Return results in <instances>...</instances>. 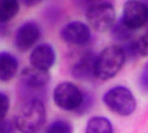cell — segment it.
<instances>
[{"label":"cell","mask_w":148,"mask_h":133,"mask_svg":"<svg viewBox=\"0 0 148 133\" xmlns=\"http://www.w3.org/2000/svg\"><path fill=\"white\" fill-rule=\"evenodd\" d=\"M10 109V100L5 93L0 92V121H2L7 115Z\"/></svg>","instance_id":"ac0fdd59"},{"label":"cell","mask_w":148,"mask_h":133,"mask_svg":"<svg viewBox=\"0 0 148 133\" xmlns=\"http://www.w3.org/2000/svg\"><path fill=\"white\" fill-rule=\"evenodd\" d=\"M88 23L98 32L111 30L116 23V10L111 3L100 1L91 3L87 10Z\"/></svg>","instance_id":"5b68a950"},{"label":"cell","mask_w":148,"mask_h":133,"mask_svg":"<svg viewBox=\"0 0 148 133\" xmlns=\"http://www.w3.org/2000/svg\"><path fill=\"white\" fill-rule=\"evenodd\" d=\"M53 100L55 104L62 110L80 112H84L90 102L86 94L71 82L59 84L53 91Z\"/></svg>","instance_id":"7a4b0ae2"},{"label":"cell","mask_w":148,"mask_h":133,"mask_svg":"<svg viewBox=\"0 0 148 133\" xmlns=\"http://www.w3.org/2000/svg\"><path fill=\"white\" fill-rule=\"evenodd\" d=\"M103 99L104 104L113 113L121 117H128L136 110V99L129 88L122 86L110 88Z\"/></svg>","instance_id":"277c9868"},{"label":"cell","mask_w":148,"mask_h":133,"mask_svg":"<svg viewBox=\"0 0 148 133\" xmlns=\"http://www.w3.org/2000/svg\"><path fill=\"white\" fill-rule=\"evenodd\" d=\"M55 60H56L55 50L52 46L47 43L36 46L30 54L32 67L43 71H49L54 65Z\"/></svg>","instance_id":"30bf717a"},{"label":"cell","mask_w":148,"mask_h":133,"mask_svg":"<svg viewBox=\"0 0 148 133\" xmlns=\"http://www.w3.org/2000/svg\"><path fill=\"white\" fill-rule=\"evenodd\" d=\"M120 20L132 31L145 26L148 21V6L141 1L126 2Z\"/></svg>","instance_id":"8992f818"},{"label":"cell","mask_w":148,"mask_h":133,"mask_svg":"<svg viewBox=\"0 0 148 133\" xmlns=\"http://www.w3.org/2000/svg\"><path fill=\"white\" fill-rule=\"evenodd\" d=\"M50 80L49 71H43L35 67L25 68L21 73V83L29 90L37 91L43 89Z\"/></svg>","instance_id":"9c48e42d"},{"label":"cell","mask_w":148,"mask_h":133,"mask_svg":"<svg viewBox=\"0 0 148 133\" xmlns=\"http://www.w3.org/2000/svg\"><path fill=\"white\" fill-rule=\"evenodd\" d=\"M46 121V108L40 99L27 100L17 113L14 124L23 133H37Z\"/></svg>","instance_id":"6da1fadb"},{"label":"cell","mask_w":148,"mask_h":133,"mask_svg":"<svg viewBox=\"0 0 148 133\" xmlns=\"http://www.w3.org/2000/svg\"><path fill=\"white\" fill-rule=\"evenodd\" d=\"M135 49H136L138 57L148 56V32L138 40L134 41Z\"/></svg>","instance_id":"e0dca14e"},{"label":"cell","mask_w":148,"mask_h":133,"mask_svg":"<svg viewBox=\"0 0 148 133\" xmlns=\"http://www.w3.org/2000/svg\"><path fill=\"white\" fill-rule=\"evenodd\" d=\"M18 67V61L13 55L6 51H0V81L7 82L13 78Z\"/></svg>","instance_id":"7c38bea8"},{"label":"cell","mask_w":148,"mask_h":133,"mask_svg":"<svg viewBox=\"0 0 148 133\" xmlns=\"http://www.w3.org/2000/svg\"><path fill=\"white\" fill-rule=\"evenodd\" d=\"M140 86L143 91L148 94V62L143 66L141 76H140Z\"/></svg>","instance_id":"d6986e66"},{"label":"cell","mask_w":148,"mask_h":133,"mask_svg":"<svg viewBox=\"0 0 148 133\" xmlns=\"http://www.w3.org/2000/svg\"><path fill=\"white\" fill-rule=\"evenodd\" d=\"M127 60L122 48L110 46L97 55L96 77L101 80H108L115 77L123 67Z\"/></svg>","instance_id":"3957f363"},{"label":"cell","mask_w":148,"mask_h":133,"mask_svg":"<svg viewBox=\"0 0 148 133\" xmlns=\"http://www.w3.org/2000/svg\"><path fill=\"white\" fill-rule=\"evenodd\" d=\"M19 10V2L16 0H0V23H6L13 19Z\"/></svg>","instance_id":"5bb4252c"},{"label":"cell","mask_w":148,"mask_h":133,"mask_svg":"<svg viewBox=\"0 0 148 133\" xmlns=\"http://www.w3.org/2000/svg\"><path fill=\"white\" fill-rule=\"evenodd\" d=\"M41 35L40 28L34 21L24 23L18 28L15 35V45L17 49L25 51L36 44Z\"/></svg>","instance_id":"ba28073f"},{"label":"cell","mask_w":148,"mask_h":133,"mask_svg":"<svg viewBox=\"0 0 148 133\" xmlns=\"http://www.w3.org/2000/svg\"><path fill=\"white\" fill-rule=\"evenodd\" d=\"M85 133H114L110 120L104 117H94L88 120Z\"/></svg>","instance_id":"4fadbf2b"},{"label":"cell","mask_w":148,"mask_h":133,"mask_svg":"<svg viewBox=\"0 0 148 133\" xmlns=\"http://www.w3.org/2000/svg\"><path fill=\"white\" fill-rule=\"evenodd\" d=\"M61 36L66 43L75 46H83L90 40L91 33L88 25L84 23L71 21L62 27Z\"/></svg>","instance_id":"52a82bcc"},{"label":"cell","mask_w":148,"mask_h":133,"mask_svg":"<svg viewBox=\"0 0 148 133\" xmlns=\"http://www.w3.org/2000/svg\"><path fill=\"white\" fill-rule=\"evenodd\" d=\"M14 126L10 120L0 121V133H14Z\"/></svg>","instance_id":"ffe728a7"},{"label":"cell","mask_w":148,"mask_h":133,"mask_svg":"<svg viewBox=\"0 0 148 133\" xmlns=\"http://www.w3.org/2000/svg\"><path fill=\"white\" fill-rule=\"evenodd\" d=\"M96 59L97 56L94 53H84L72 67V75L79 80H88L96 77Z\"/></svg>","instance_id":"8fae6325"},{"label":"cell","mask_w":148,"mask_h":133,"mask_svg":"<svg viewBox=\"0 0 148 133\" xmlns=\"http://www.w3.org/2000/svg\"><path fill=\"white\" fill-rule=\"evenodd\" d=\"M46 133H73V126L66 120H55L47 128Z\"/></svg>","instance_id":"2e32d148"},{"label":"cell","mask_w":148,"mask_h":133,"mask_svg":"<svg viewBox=\"0 0 148 133\" xmlns=\"http://www.w3.org/2000/svg\"><path fill=\"white\" fill-rule=\"evenodd\" d=\"M23 3L26 6L32 7V6H36L37 4H39L40 1H37V0H27V1H23Z\"/></svg>","instance_id":"44dd1931"},{"label":"cell","mask_w":148,"mask_h":133,"mask_svg":"<svg viewBox=\"0 0 148 133\" xmlns=\"http://www.w3.org/2000/svg\"><path fill=\"white\" fill-rule=\"evenodd\" d=\"M112 36L116 41L119 42H130L132 38L133 32L132 29H130L128 26L122 23L121 20H119L117 23H115V25L111 29Z\"/></svg>","instance_id":"9a60e30c"}]
</instances>
